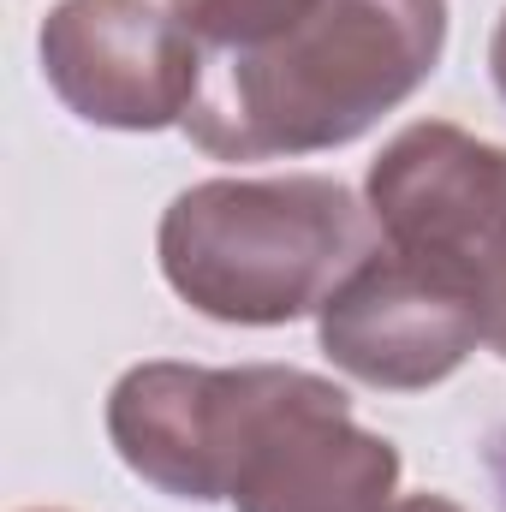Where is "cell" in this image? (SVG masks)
I'll return each mask as SVG.
<instances>
[{
  "label": "cell",
  "instance_id": "cell-7",
  "mask_svg": "<svg viewBox=\"0 0 506 512\" xmlns=\"http://www.w3.org/2000/svg\"><path fill=\"white\" fill-rule=\"evenodd\" d=\"M477 340V310L387 245H376L322 304L328 358L376 387L447 382L477 352Z\"/></svg>",
  "mask_w": 506,
  "mask_h": 512
},
{
  "label": "cell",
  "instance_id": "cell-4",
  "mask_svg": "<svg viewBox=\"0 0 506 512\" xmlns=\"http://www.w3.org/2000/svg\"><path fill=\"white\" fill-rule=\"evenodd\" d=\"M42 72L78 120L155 131L191 114L203 42L155 0H60L42 24Z\"/></svg>",
  "mask_w": 506,
  "mask_h": 512
},
{
  "label": "cell",
  "instance_id": "cell-5",
  "mask_svg": "<svg viewBox=\"0 0 506 512\" xmlns=\"http://www.w3.org/2000/svg\"><path fill=\"white\" fill-rule=\"evenodd\" d=\"M292 370H191L137 364L108 399V435L131 471L179 501H221L233 489L239 453Z\"/></svg>",
  "mask_w": 506,
  "mask_h": 512
},
{
  "label": "cell",
  "instance_id": "cell-6",
  "mask_svg": "<svg viewBox=\"0 0 506 512\" xmlns=\"http://www.w3.org/2000/svg\"><path fill=\"white\" fill-rule=\"evenodd\" d=\"M399 453L352 423L346 393L292 370L239 453L227 501L239 512H387Z\"/></svg>",
  "mask_w": 506,
  "mask_h": 512
},
{
  "label": "cell",
  "instance_id": "cell-8",
  "mask_svg": "<svg viewBox=\"0 0 506 512\" xmlns=\"http://www.w3.org/2000/svg\"><path fill=\"white\" fill-rule=\"evenodd\" d=\"M316 0H173V18L203 42V54L262 48L280 30H292Z\"/></svg>",
  "mask_w": 506,
  "mask_h": 512
},
{
  "label": "cell",
  "instance_id": "cell-2",
  "mask_svg": "<svg viewBox=\"0 0 506 512\" xmlns=\"http://www.w3.org/2000/svg\"><path fill=\"white\" fill-rule=\"evenodd\" d=\"M376 245V215L340 179H209L173 197L161 274L215 322L274 328L322 310Z\"/></svg>",
  "mask_w": 506,
  "mask_h": 512
},
{
  "label": "cell",
  "instance_id": "cell-9",
  "mask_svg": "<svg viewBox=\"0 0 506 512\" xmlns=\"http://www.w3.org/2000/svg\"><path fill=\"white\" fill-rule=\"evenodd\" d=\"M387 512H465V507H453L447 495H411V501H399V507H387Z\"/></svg>",
  "mask_w": 506,
  "mask_h": 512
},
{
  "label": "cell",
  "instance_id": "cell-11",
  "mask_svg": "<svg viewBox=\"0 0 506 512\" xmlns=\"http://www.w3.org/2000/svg\"><path fill=\"white\" fill-rule=\"evenodd\" d=\"M495 471H501V489H506V441H501V453H495ZM506 501V495H501Z\"/></svg>",
  "mask_w": 506,
  "mask_h": 512
},
{
  "label": "cell",
  "instance_id": "cell-1",
  "mask_svg": "<svg viewBox=\"0 0 506 512\" xmlns=\"http://www.w3.org/2000/svg\"><path fill=\"white\" fill-rule=\"evenodd\" d=\"M441 42L447 0H316L262 48L203 54L185 131L221 161L352 143L435 72Z\"/></svg>",
  "mask_w": 506,
  "mask_h": 512
},
{
  "label": "cell",
  "instance_id": "cell-10",
  "mask_svg": "<svg viewBox=\"0 0 506 512\" xmlns=\"http://www.w3.org/2000/svg\"><path fill=\"white\" fill-rule=\"evenodd\" d=\"M495 84H501V96H506V18H501V30H495Z\"/></svg>",
  "mask_w": 506,
  "mask_h": 512
},
{
  "label": "cell",
  "instance_id": "cell-3",
  "mask_svg": "<svg viewBox=\"0 0 506 512\" xmlns=\"http://www.w3.org/2000/svg\"><path fill=\"white\" fill-rule=\"evenodd\" d=\"M370 215L387 251L417 262L483 322L506 358V149L459 126H405L370 167Z\"/></svg>",
  "mask_w": 506,
  "mask_h": 512
}]
</instances>
